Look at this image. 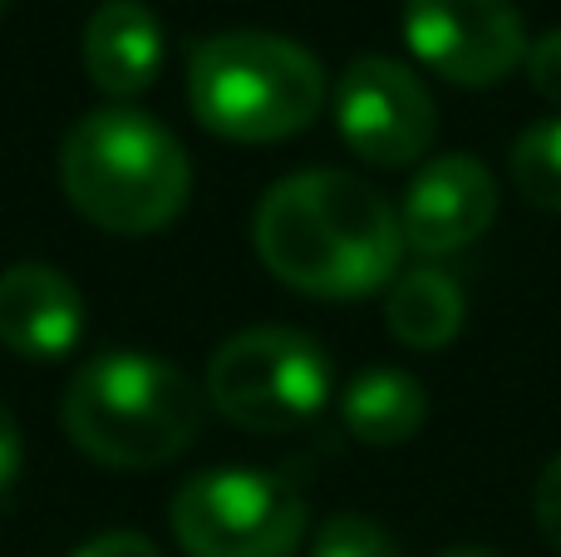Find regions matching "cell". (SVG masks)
Instances as JSON below:
<instances>
[{
	"instance_id": "cell-13",
	"label": "cell",
	"mask_w": 561,
	"mask_h": 557,
	"mask_svg": "<svg viewBox=\"0 0 561 557\" xmlns=\"http://www.w3.org/2000/svg\"><path fill=\"white\" fill-rule=\"evenodd\" d=\"M468 321V296L444 266H409L385 286V331L409 351H444Z\"/></svg>"
},
{
	"instance_id": "cell-8",
	"label": "cell",
	"mask_w": 561,
	"mask_h": 557,
	"mask_svg": "<svg viewBox=\"0 0 561 557\" xmlns=\"http://www.w3.org/2000/svg\"><path fill=\"white\" fill-rule=\"evenodd\" d=\"M404 45L428 75L493 89L527 59V20L513 0H404Z\"/></svg>"
},
{
	"instance_id": "cell-6",
	"label": "cell",
	"mask_w": 561,
	"mask_h": 557,
	"mask_svg": "<svg viewBox=\"0 0 561 557\" xmlns=\"http://www.w3.org/2000/svg\"><path fill=\"white\" fill-rule=\"evenodd\" d=\"M173 538L187 557H296L310 538V509L272 469L217 464L173 493Z\"/></svg>"
},
{
	"instance_id": "cell-17",
	"label": "cell",
	"mask_w": 561,
	"mask_h": 557,
	"mask_svg": "<svg viewBox=\"0 0 561 557\" xmlns=\"http://www.w3.org/2000/svg\"><path fill=\"white\" fill-rule=\"evenodd\" d=\"M533 513H537V528H542L547 548L561 553V454L557 459H547V469L537 474Z\"/></svg>"
},
{
	"instance_id": "cell-10",
	"label": "cell",
	"mask_w": 561,
	"mask_h": 557,
	"mask_svg": "<svg viewBox=\"0 0 561 557\" xmlns=\"http://www.w3.org/2000/svg\"><path fill=\"white\" fill-rule=\"evenodd\" d=\"M89 326L79 286L49 262H15L0 272V345L20 361H65Z\"/></svg>"
},
{
	"instance_id": "cell-4",
	"label": "cell",
	"mask_w": 561,
	"mask_h": 557,
	"mask_svg": "<svg viewBox=\"0 0 561 557\" xmlns=\"http://www.w3.org/2000/svg\"><path fill=\"white\" fill-rule=\"evenodd\" d=\"M330 94L325 65L272 30H222L187 55V109L227 144H280L306 134Z\"/></svg>"
},
{
	"instance_id": "cell-18",
	"label": "cell",
	"mask_w": 561,
	"mask_h": 557,
	"mask_svg": "<svg viewBox=\"0 0 561 557\" xmlns=\"http://www.w3.org/2000/svg\"><path fill=\"white\" fill-rule=\"evenodd\" d=\"M69 557H163L148 533H134V528H108V533H94L89 543H79Z\"/></svg>"
},
{
	"instance_id": "cell-7",
	"label": "cell",
	"mask_w": 561,
	"mask_h": 557,
	"mask_svg": "<svg viewBox=\"0 0 561 557\" xmlns=\"http://www.w3.org/2000/svg\"><path fill=\"white\" fill-rule=\"evenodd\" d=\"M335 128L365 163L409 168L434 148L438 104L409 65L389 55H355L335 79Z\"/></svg>"
},
{
	"instance_id": "cell-12",
	"label": "cell",
	"mask_w": 561,
	"mask_h": 557,
	"mask_svg": "<svg viewBox=\"0 0 561 557\" xmlns=\"http://www.w3.org/2000/svg\"><path fill=\"white\" fill-rule=\"evenodd\" d=\"M340 420L345 434L369 450H394L409 444L428 420V390L419 375L399 371V365H375V371L355 375L340 395Z\"/></svg>"
},
{
	"instance_id": "cell-20",
	"label": "cell",
	"mask_w": 561,
	"mask_h": 557,
	"mask_svg": "<svg viewBox=\"0 0 561 557\" xmlns=\"http://www.w3.org/2000/svg\"><path fill=\"white\" fill-rule=\"evenodd\" d=\"M438 557H497L493 548H473V543H458V548H448V553H438Z\"/></svg>"
},
{
	"instance_id": "cell-21",
	"label": "cell",
	"mask_w": 561,
	"mask_h": 557,
	"mask_svg": "<svg viewBox=\"0 0 561 557\" xmlns=\"http://www.w3.org/2000/svg\"><path fill=\"white\" fill-rule=\"evenodd\" d=\"M5 5H10V0H0V15H5Z\"/></svg>"
},
{
	"instance_id": "cell-15",
	"label": "cell",
	"mask_w": 561,
	"mask_h": 557,
	"mask_svg": "<svg viewBox=\"0 0 561 557\" xmlns=\"http://www.w3.org/2000/svg\"><path fill=\"white\" fill-rule=\"evenodd\" d=\"M310 557H404L389 528L365 513H330L310 538Z\"/></svg>"
},
{
	"instance_id": "cell-2",
	"label": "cell",
	"mask_w": 561,
	"mask_h": 557,
	"mask_svg": "<svg viewBox=\"0 0 561 557\" xmlns=\"http://www.w3.org/2000/svg\"><path fill=\"white\" fill-rule=\"evenodd\" d=\"M207 390L153 351H99L69 375L59 424L104 469H158L203 434Z\"/></svg>"
},
{
	"instance_id": "cell-19",
	"label": "cell",
	"mask_w": 561,
	"mask_h": 557,
	"mask_svg": "<svg viewBox=\"0 0 561 557\" xmlns=\"http://www.w3.org/2000/svg\"><path fill=\"white\" fill-rule=\"evenodd\" d=\"M20 459H25V444H20V424H15V414L0 405V493L15 484Z\"/></svg>"
},
{
	"instance_id": "cell-14",
	"label": "cell",
	"mask_w": 561,
	"mask_h": 557,
	"mask_svg": "<svg viewBox=\"0 0 561 557\" xmlns=\"http://www.w3.org/2000/svg\"><path fill=\"white\" fill-rule=\"evenodd\" d=\"M507 173L527 207L561 213V118H533L507 148Z\"/></svg>"
},
{
	"instance_id": "cell-11",
	"label": "cell",
	"mask_w": 561,
	"mask_h": 557,
	"mask_svg": "<svg viewBox=\"0 0 561 557\" xmlns=\"http://www.w3.org/2000/svg\"><path fill=\"white\" fill-rule=\"evenodd\" d=\"M84 75L108 104H128V99L148 94L163 69L168 35L163 20L144 5V0H104L94 15L84 20Z\"/></svg>"
},
{
	"instance_id": "cell-16",
	"label": "cell",
	"mask_w": 561,
	"mask_h": 557,
	"mask_svg": "<svg viewBox=\"0 0 561 557\" xmlns=\"http://www.w3.org/2000/svg\"><path fill=\"white\" fill-rule=\"evenodd\" d=\"M527 79H533V89L547 99V104L561 109V30H547V35H537L533 45H527Z\"/></svg>"
},
{
	"instance_id": "cell-9",
	"label": "cell",
	"mask_w": 561,
	"mask_h": 557,
	"mask_svg": "<svg viewBox=\"0 0 561 557\" xmlns=\"http://www.w3.org/2000/svg\"><path fill=\"white\" fill-rule=\"evenodd\" d=\"M497 217V178L473 154H438L414 173L399 203L404 252L448 257L473 247Z\"/></svg>"
},
{
	"instance_id": "cell-3",
	"label": "cell",
	"mask_w": 561,
	"mask_h": 557,
	"mask_svg": "<svg viewBox=\"0 0 561 557\" xmlns=\"http://www.w3.org/2000/svg\"><path fill=\"white\" fill-rule=\"evenodd\" d=\"M59 187L99 232L148 237L183 217L193 197V158L153 114L134 104H104L65 134Z\"/></svg>"
},
{
	"instance_id": "cell-1",
	"label": "cell",
	"mask_w": 561,
	"mask_h": 557,
	"mask_svg": "<svg viewBox=\"0 0 561 557\" xmlns=\"http://www.w3.org/2000/svg\"><path fill=\"white\" fill-rule=\"evenodd\" d=\"M252 242L280 286L316 302H359L399 276V207L340 168L276 178L252 213Z\"/></svg>"
},
{
	"instance_id": "cell-5",
	"label": "cell",
	"mask_w": 561,
	"mask_h": 557,
	"mask_svg": "<svg viewBox=\"0 0 561 557\" xmlns=\"http://www.w3.org/2000/svg\"><path fill=\"white\" fill-rule=\"evenodd\" d=\"M207 405L252 434H296L330 405V361L296 326H247L207 361Z\"/></svg>"
}]
</instances>
